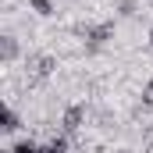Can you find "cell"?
Instances as JSON below:
<instances>
[{
    "label": "cell",
    "instance_id": "cell-5",
    "mask_svg": "<svg viewBox=\"0 0 153 153\" xmlns=\"http://www.w3.org/2000/svg\"><path fill=\"white\" fill-rule=\"evenodd\" d=\"M0 57H4V64H14L22 57V46H18V39L11 32H4V39H0Z\"/></svg>",
    "mask_w": 153,
    "mask_h": 153
},
{
    "label": "cell",
    "instance_id": "cell-8",
    "mask_svg": "<svg viewBox=\"0 0 153 153\" xmlns=\"http://www.w3.org/2000/svg\"><path fill=\"white\" fill-rule=\"evenodd\" d=\"M139 107H143V111H150V107H153V78L139 89Z\"/></svg>",
    "mask_w": 153,
    "mask_h": 153
},
{
    "label": "cell",
    "instance_id": "cell-7",
    "mask_svg": "<svg viewBox=\"0 0 153 153\" xmlns=\"http://www.w3.org/2000/svg\"><path fill=\"white\" fill-rule=\"evenodd\" d=\"M143 11V0H114V14L117 18H135Z\"/></svg>",
    "mask_w": 153,
    "mask_h": 153
},
{
    "label": "cell",
    "instance_id": "cell-3",
    "mask_svg": "<svg viewBox=\"0 0 153 153\" xmlns=\"http://www.w3.org/2000/svg\"><path fill=\"white\" fill-rule=\"evenodd\" d=\"M0 128H4V139H7V143H14V135L22 132V114L14 111V103L4 107V125H0Z\"/></svg>",
    "mask_w": 153,
    "mask_h": 153
},
{
    "label": "cell",
    "instance_id": "cell-2",
    "mask_svg": "<svg viewBox=\"0 0 153 153\" xmlns=\"http://www.w3.org/2000/svg\"><path fill=\"white\" fill-rule=\"evenodd\" d=\"M85 121H89V107H85V103H68V107L61 111V132H64L68 139H75L78 132L85 128Z\"/></svg>",
    "mask_w": 153,
    "mask_h": 153
},
{
    "label": "cell",
    "instance_id": "cell-9",
    "mask_svg": "<svg viewBox=\"0 0 153 153\" xmlns=\"http://www.w3.org/2000/svg\"><path fill=\"white\" fill-rule=\"evenodd\" d=\"M143 150L153 153V125H143Z\"/></svg>",
    "mask_w": 153,
    "mask_h": 153
},
{
    "label": "cell",
    "instance_id": "cell-4",
    "mask_svg": "<svg viewBox=\"0 0 153 153\" xmlns=\"http://www.w3.org/2000/svg\"><path fill=\"white\" fill-rule=\"evenodd\" d=\"M39 153H71V139H68L64 132H57V135H50L46 143H39Z\"/></svg>",
    "mask_w": 153,
    "mask_h": 153
},
{
    "label": "cell",
    "instance_id": "cell-6",
    "mask_svg": "<svg viewBox=\"0 0 153 153\" xmlns=\"http://www.w3.org/2000/svg\"><path fill=\"white\" fill-rule=\"evenodd\" d=\"M57 7H61L57 0H29V11H32L36 18H53Z\"/></svg>",
    "mask_w": 153,
    "mask_h": 153
},
{
    "label": "cell",
    "instance_id": "cell-10",
    "mask_svg": "<svg viewBox=\"0 0 153 153\" xmlns=\"http://www.w3.org/2000/svg\"><path fill=\"white\" fill-rule=\"evenodd\" d=\"M146 43H150V46H153V25H150V29H146Z\"/></svg>",
    "mask_w": 153,
    "mask_h": 153
},
{
    "label": "cell",
    "instance_id": "cell-1",
    "mask_svg": "<svg viewBox=\"0 0 153 153\" xmlns=\"http://www.w3.org/2000/svg\"><path fill=\"white\" fill-rule=\"evenodd\" d=\"M61 64H57V57L53 53H25V75L29 82H46V78H53Z\"/></svg>",
    "mask_w": 153,
    "mask_h": 153
}]
</instances>
